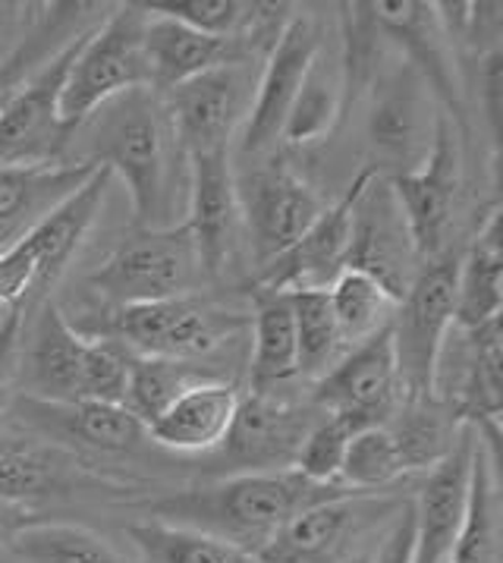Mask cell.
<instances>
[{"label":"cell","mask_w":503,"mask_h":563,"mask_svg":"<svg viewBox=\"0 0 503 563\" xmlns=\"http://www.w3.org/2000/svg\"><path fill=\"white\" fill-rule=\"evenodd\" d=\"M67 164H94L126 183L138 230L186 224L189 158L167 98L152 86L116 95L72 126Z\"/></svg>","instance_id":"6da1fadb"},{"label":"cell","mask_w":503,"mask_h":563,"mask_svg":"<svg viewBox=\"0 0 503 563\" xmlns=\"http://www.w3.org/2000/svg\"><path fill=\"white\" fill-rule=\"evenodd\" d=\"M346 495L356 492L344 485L309 482L297 470L243 473L221 478L205 488H189L180 495L155 500L148 514L160 522L214 536L258 558L283 532V526L302 510Z\"/></svg>","instance_id":"7a4b0ae2"},{"label":"cell","mask_w":503,"mask_h":563,"mask_svg":"<svg viewBox=\"0 0 503 563\" xmlns=\"http://www.w3.org/2000/svg\"><path fill=\"white\" fill-rule=\"evenodd\" d=\"M23 390L57 404H120L126 387V360L108 340H94L72 328L57 302H42L29 340H20Z\"/></svg>","instance_id":"3957f363"},{"label":"cell","mask_w":503,"mask_h":563,"mask_svg":"<svg viewBox=\"0 0 503 563\" xmlns=\"http://www.w3.org/2000/svg\"><path fill=\"white\" fill-rule=\"evenodd\" d=\"M249 316L227 312L199 296L160 299L142 306H120L104 316V324L79 334L111 340L130 356L145 360L208 362L224 346L236 343L249 331Z\"/></svg>","instance_id":"277c9868"},{"label":"cell","mask_w":503,"mask_h":563,"mask_svg":"<svg viewBox=\"0 0 503 563\" xmlns=\"http://www.w3.org/2000/svg\"><path fill=\"white\" fill-rule=\"evenodd\" d=\"M459 258L454 252L425 262L390 321V343L400 378V404L435 400L440 350L454 331Z\"/></svg>","instance_id":"5b68a950"},{"label":"cell","mask_w":503,"mask_h":563,"mask_svg":"<svg viewBox=\"0 0 503 563\" xmlns=\"http://www.w3.org/2000/svg\"><path fill=\"white\" fill-rule=\"evenodd\" d=\"M202 284L205 268L186 224L174 230H138L116 243L89 274V287L114 309L195 296Z\"/></svg>","instance_id":"8992f818"},{"label":"cell","mask_w":503,"mask_h":563,"mask_svg":"<svg viewBox=\"0 0 503 563\" xmlns=\"http://www.w3.org/2000/svg\"><path fill=\"white\" fill-rule=\"evenodd\" d=\"M145 23V10L130 3L120 7L108 23L79 35L60 89V117L69 126H79L89 113L116 95L148 86Z\"/></svg>","instance_id":"52a82bcc"},{"label":"cell","mask_w":503,"mask_h":563,"mask_svg":"<svg viewBox=\"0 0 503 563\" xmlns=\"http://www.w3.org/2000/svg\"><path fill=\"white\" fill-rule=\"evenodd\" d=\"M233 186L246 246L252 249L258 268L283 255L327 208L315 186H309L290 164L271 155L252 158V167L239 174L233 170Z\"/></svg>","instance_id":"ba28073f"},{"label":"cell","mask_w":503,"mask_h":563,"mask_svg":"<svg viewBox=\"0 0 503 563\" xmlns=\"http://www.w3.org/2000/svg\"><path fill=\"white\" fill-rule=\"evenodd\" d=\"M437 117L428 82L412 60L388 69L371 86L366 135L375 164L368 170L388 180L418 170L435 145Z\"/></svg>","instance_id":"9c48e42d"},{"label":"cell","mask_w":503,"mask_h":563,"mask_svg":"<svg viewBox=\"0 0 503 563\" xmlns=\"http://www.w3.org/2000/svg\"><path fill=\"white\" fill-rule=\"evenodd\" d=\"M261 64L265 60L255 57L233 60L164 95L186 158L230 155L233 139L243 135L249 123Z\"/></svg>","instance_id":"30bf717a"},{"label":"cell","mask_w":503,"mask_h":563,"mask_svg":"<svg viewBox=\"0 0 503 563\" xmlns=\"http://www.w3.org/2000/svg\"><path fill=\"white\" fill-rule=\"evenodd\" d=\"M422 258L412 243L406 214L393 196L388 177L368 170L353 199L349 218V249H346V271H359L384 287L396 302L406 296Z\"/></svg>","instance_id":"8fae6325"},{"label":"cell","mask_w":503,"mask_h":563,"mask_svg":"<svg viewBox=\"0 0 503 563\" xmlns=\"http://www.w3.org/2000/svg\"><path fill=\"white\" fill-rule=\"evenodd\" d=\"M69 42L38 76L0 98V167H54L67 164L72 126L60 117V89L72 51Z\"/></svg>","instance_id":"7c38bea8"},{"label":"cell","mask_w":503,"mask_h":563,"mask_svg":"<svg viewBox=\"0 0 503 563\" xmlns=\"http://www.w3.org/2000/svg\"><path fill=\"white\" fill-rule=\"evenodd\" d=\"M390 186L406 214L412 243L422 265L454 252L450 240H454L459 196H462V155H459L454 120L447 113L437 117L435 145L425 164L412 174L393 177Z\"/></svg>","instance_id":"4fadbf2b"},{"label":"cell","mask_w":503,"mask_h":563,"mask_svg":"<svg viewBox=\"0 0 503 563\" xmlns=\"http://www.w3.org/2000/svg\"><path fill=\"white\" fill-rule=\"evenodd\" d=\"M476 426H459L450 453L425 470L412 507V563H454L469 514V488L479 456Z\"/></svg>","instance_id":"5bb4252c"},{"label":"cell","mask_w":503,"mask_h":563,"mask_svg":"<svg viewBox=\"0 0 503 563\" xmlns=\"http://www.w3.org/2000/svg\"><path fill=\"white\" fill-rule=\"evenodd\" d=\"M7 416H13V422L29 438H38L67 453H126L142 438H148L136 416L116 404H57L29 394H13Z\"/></svg>","instance_id":"9a60e30c"},{"label":"cell","mask_w":503,"mask_h":563,"mask_svg":"<svg viewBox=\"0 0 503 563\" xmlns=\"http://www.w3.org/2000/svg\"><path fill=\"white\" fill-rule=\"evenodd\" d=\"M321 416L324 412L315 406H293L277 394L239 397L227 438L217 448L221 460L236 475L293 470L305 434L315 429Z\"/></svg>","instance_id":"2e32d148"},{"label":"cell","mask_w":503,"mask_h":563,"mask_svg":"<svg viewBox=\"0 0 503 563\" xmlns=\"http://www.w3.org/2000/svg\"><path fill=\"white\" fill-rule=\"evenodd\" d=\"M312 406L324 416H346L359 429L388 426V419L400 406V378L390 328L346 350L337 365L315 382Z\"/></svg>","instance_id":"e0dca14e"},{"label":"cell","mask_w":503,"mask_h":563,"mask_svg":"<svg viewBox=\"0 0 503 563\" xmlns=\"http://www.w3.org/2000/svg\"><path fill=\"white\" fill-rule=\"evenodd\" d=\"M321 47V35L309 16H290L283 25L280 38L268 51L261 73H258V89L252 104L249 123L243 130V155L246 158H265L275 155L280 145V135L287 126V117L293 111L302 79L312 67Z\"/></svg>","instance_id":"ac0fdd59"},{"label":"cell","mask_w":503,"mask_h":563,"mask_svg":"<svg viewBox=\"0 0 503 563\" xmlns=\"http://www.w3.org/2000/svg\"><path fill=\"white\" fill-rule=\"evenodd\" d=\"M186 230L192 233V243L199 249L205 277L224 280L236 268L239 252L246 246L230 155L189 158Z\"/></svg>","instance_id":"d6986e66"},{"label":"cell","mask_w":503,"mask_h":563,"mask_svg":"<svg viewBox=\"0 0 503 563\" xmlns=\"http://www.w3.org/2000/svg\"><path fill=\"white\" fill-rule=\"evenodd\" d=\"M368 177L366 170L356 174L353 186L334 205L321 211V218L299 236L283 255L258 271L255 287L297 294V290H327L346 271V249H349V218L353 199Z\"/></svg>","instance_id":"ffe728a7"},{"label":"cell","mask_w":503,"mask_h":563,"mask_svg":"<svg viewBox=\"0 0 503 563\" xmlns=\"http://www.w3.org/2000/svg\"><path fill=\"white\" fill-rule=\"evenodd\" d=\"M390 500L346 495L315 504L293 517L261 554V563H340L368 522L388 510Z\"/></svg>","instance_id":"44dd1931"},{"label":"cell","mask_w":503,"mask_h":563,"mask_svg":"<svg viewBox=\"0 0 503 563\" xmlns=\"http://www.w3.org/2000/svg\"><path fill=\"white\" fill-rule=\"evenodd\" d=\"M148 16V13H145ZM271 47L258 45L252 38H214L202 35L189 25L148 16L145 23V67L148 86L160 95L180 89L189 79L202 76L208 69L224 67L233 60H265Z\"/></svg>","instance_id":"7402d4cb"},{"label":"cell","mask_w":503,"mask_h":563,"mask_svg":"<svg viewBox=\"0 0 503 563\" xmlns=\"http://www.w3.org/2000/svg\"><path fill=\"white\" fill-rule=\"evenodd\" d=\"M94 164L0 167V252L13 249L60 202L92 180Z\"/></svg>","instance_id":"603a6c76"},{"label":"cell","mask_w":503,"mask_h":563,"mask_svg":"<svg viewBox=\"0 0 503 563\" xmlns=\"http://www.w3.org/2000/svg\"><path fill=\"white\" fill-rule=\"evenodd\" d=\"M236 404H239V394L230 382L199 384L167 406L145 429V434L167 451H217L236 416Z\"/></svg>","instance_id":"cb8c5ba5"},{"label":"cell","mask_w":503,"mask_h":563,"mask_svg":"<svg viewBox=\"0 0 503 563\" xmlns=\"http://www.w3.org/2000/svg\"><path fill=\"white\" fill-rule=\"evenodd\" d=\"M111 170L98 167L92 174V180L86 186H79L67 202H60L51 214H47L42 224L35 227L25 243L35 252V262H38V284H35V296L47 294L57 277L67 271L69 258L76 255V249L82 246V240L89 236V230L101 214V205L108 196V186H111Z\"/></svg>","instance_id":"d4e9b609"},{"label":"cell","mask_w":503,"mask_h":563,"mask_svg":"<svg viewBox=\"0 0 503 563\" xmlns=\"http://www.w3.org/2000/svg\"><path fill=\"white\" fill-rule=\"evenodd\" d=\"M249 318L252 394H277V387L299 378L297 321L290 294L255 287Z\"/></svg>","instance_id":"484cf974"},{"label":"cell","mask_w":503,"mask_h":563,"mask_svg":"<svg viewBox=\"0 0 503 563\" xmlns=\"http://www.w3.org/2000/svg\"><path fill=\"white\" fill-rule=\"evenodd\" d=\"M503 309V252H501V211H491L488 224L459 262L457 312L454 324L462 331L481 328Z\"/></svg>","instance_id":"4316f807"},{"label":"cell","mask_w":503,"mask_h":563,"mask_svg":"<svg viewBox=\"0 0 503 563\" xmlns=\"http://www.w3.org/2000/svg\"><path fill=\"white\" fill-rule=\"evenodd\" d=\"M79 482L72 453L45 444L38 438H3L0 441V497L23 504L35 497L64 495Z\"/></svg>","instance_id":"83f0119b"},{"label":"cell","mask_w":503,"mask_h":563,"mask_svg":"<svg viewBox=\"0 0 503 563\" xmlns=\"http://www.w3.org/2000/svg\"><path fill=\"white\" fill-rule=\"evenodd\" d=\"M346 95H349V76H346L344 57H327L321 45L302 79V89L293 101V111L287 117L280 142L312 145V142L327 139L344 117Z\"/></svg>","instance_id":"f1b7e54d"},{"label":"cell","mask_w":503,"mask_h":563,"mask_svg":"<svg viewBox=\"0 0 503 563\" xmlns=\"http://www.w3.org/2000/svg\"><path fill=\"white\" fill-rule=\"evenodd\" d=\"M211 382H227V378H224L214 365H208V362L145 360V356H130L123 406H126L138 422L148 429L167 406L183 397L186 390Z\"/></svg>","instance_id":"f546056e"},{"label":"cell","mask_w":503,"mask_h":563,"mask_svg":"<svg viewBox=\"0 0 503 563\" xmlns=\"http://www.w3.org/2000/svg\"><path fill=\"white\" fill-rule=\"evenodd\" d=\"M459 426L462 422H457V416L437 400L400 404L388 419V431L400 448L406 473L432 470L435 463H440L454 448Z\"/></svg>","instance_id":"4dcf8cb0"},{"label":"cell","mask_w":503,"mask_h":563,"mask_svg":"<svg viewBox=\"0 0 503 563\" xmlns=\"http://www.w3.org/2000/svg\"><path fill=\"white\" fill-rule=\"evenodd\" d=\"M126 536L136 544L142 563H261L255 554L239 551L227 541L160 519L133 522Z\"/></svg>","instance_id":"1f68e13d"},{"label":"cell","mask_w":503,"mask_h":563,"mask_svg":"<svg viewBox=\"0 0 503 563\" xmlns=\"http://www.w3.org/2000/svg\"><path fill=\"white\" fill-rule=\"evenodd\" d=\"M327 296H331V312H334L346 350L388 331L396 312V299L359 271H344L327 287Z\"/></svg>","instance_id":"d6a6232c"},{"label":"cell","mask_w":503,"mask_h":563,"mask_svg":"<svg viewBox=\"0 0 503 563\" xmlns=\"http://www.w3.org/2000/svg\"><path fill=\"white\" fill-rule=\"evenodd\" d=\"M10 551L25 563H126L108 541L72 522H29Z\"/></svg>","instance_id":"836d02e7"},{"label":"cell","mask_w":503,"mask_h":563,"mask_svg":"<svg viewBox=\"0 0 503 563\" xmlns=\"http://www.w3.org/2000/svg\"><path fill=\"white\" fill-rule=\"evenodd\" d=\"M290 302H293V321H297L299 378L318 382L346 353L334 312H331V296L327 290H297L290 294Z\"/></svg>","instance_id":"e575fe53"},{"label":"cell","mask_w":503,"mask_h":563,"mask_svg":"<svg viewBox=\"0 0 503 563\" xmlns=\"http://www.w3.org/2000/svg\"><path fill=\"white\" fill-rule=\"evenodd\" d=\"M400 475H406V463L388 426H368L349 438L337 482L356 495H378Z\"/></svg>","instance_id":"d590c367"},{"label":"cell","mask_w":503,"mask_h":563,"mask_svg":"<svg viewBox=\"0 0 503 563\" xmlns=\"http://www.w3.org/2000/svg\"><path fill=\"white\" fill-rule=\"evenodd\" d=\"M356 431L359 426L349 422L346 416H321L315 429L305 434L293 470L318 485H340L337 478H340V466H344L346 444Z\"/></svg>","instance_id":"8d00e7d4"},{"label":"cell","mask_w":503,"mask_h":563,"mask_svg":"<svg viewBox=\"0 0 503 563\" xmlns=\"http://www.w3.org/2000/svg\"><path fill=\"white\" fill-rule=\"evenodd\" d=\"M23 309L7 312L0 321V416H7L20 378V340H23Z\"/></svg>","instance_id":"74e56055"},{"label":"cell","mask_w":503,"mask_h":563,"mask_svg":"<svg viewBox=\"0 0 503 563\" xmlns=\"http://www.w3.org/2000/svg\"><path fill=\"white\" fill-rule=\"evenodd\" d=\"M371 563H412V507H403V517L393 522L388 541Z\"/></svg>","instance_id":"f35d334b"},{"label":"cell","mask_w":503,"mask_h":563,"mask_svg":"<svg viewBox=\"0 0 503 563\" xmlns=\"http://www.w3.org/2000/svg\"><path fill=\"white\" fill-rule=\"evenodd\" d=\"M29 522H32V519H29V507L0 497V544H10V539H13L23 526H29Z\"/></svg>","instance_id":"ab89813d"},{"label":"cell","mask_w":503,"mask_h":563,"mask_svg":"<svg viewBox=\"0 0 503 563\" xmlns=\"http://www.w3.org/2000/svg\"><path fill=\"white\" fill-rule=\"evenodd\" d=\"M3 318H7V312H0V321H3Z\"/></svg>","instance_id":"60d3db41"}]
</instances>
